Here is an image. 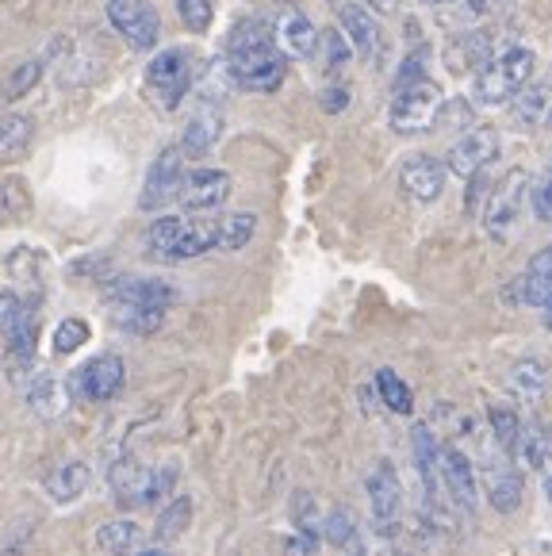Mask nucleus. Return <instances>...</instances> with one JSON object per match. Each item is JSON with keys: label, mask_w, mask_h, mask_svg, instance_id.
I'll list each match as a JSON object with an SVG mask.
<instances>
[{"label": "nucleus", "mask_w": 552, "mask_h": 556, "mask_svg": "<svg viewBox=\"0 0 552 556\" xmlns=\"http://www.w3.org/2000/svg\"><path fill=\"white\" fill-rule=\"evenodd\" d=\"M479 480H484L488 503L499 510V515H511V510L522 507V472H518V465H514V453H506L495 445V450L484 457Z\"/></svg>", "instance_id": "nucleus-9"}, {"label": "nucleus", "mask_w": 552, "mask_h": 556, "mask_svg": "<svg viewBox=\"0 0 552 556\" xmlns=\"http://www.w3.org/2000/svg\"><path fill=\"white\" fill-rule=\"evenodd\" d=\"M446 112H449V119H453V123H468V104H464V100H456V104H449Z\"/></svg>", "instance_id": "nucleus-45"}, {"label": "nucleus", "mask_w": 552, "mask_h": 556, "mask_svg": "<svg viewBox=\"0 0 552 556\" xmlns=\"http://www.w3.org/2000/svg\"><path fill=\"white\" fill-rule=\"evenodd\" d=\"M147 480L150 468H142L135 457H120L108 472V488H112L120 507H142L147 503Z\"/></svg>", "instance_id": "nucleus-20"}, {"label": "nucleus", "mask_w": 552, "mask_h": 556, "mask_svg": "<svg viewBox=\"0 0 552 556\" xmlns=\"http://www.w3.org/2000/svg\"><path fill=\"white\" fill-rule=\"evenodd\" d=\"M177 300V288L158 277H123L108 288V303H130V307H165Z\"/></svg>", "instance_id": "nucleus-17"}, {"label": "nucleus", "mask_w": 552, "mask_h": 556, "mask_svg": "<svg viewBox=\"0 0 552 556\" xmlns=\"http://www.w3.org/2000/svg\"><path fill=\"white\" fill-rule=\"evenodd\" d=\"M534 62L537 58L529 47H514V42L499 47L495 54L472 74L476 100L479 104H491V108L514 100L522 92V85H529V77H534Z\"/></svg>", "instance_id": "nucleus-1"}, {"label": "nucleus", "mask_w": 552, "mask_h": 556, "mask_svg": "<svg viewBox=\"0 0 552 556\" xmlns=\"http://www.w3.org/2000/svg\"><path fill=\"white\" fill-rule=\"evenodd\" d=\"M108 24L135 50H154L162 35V16L154 0H108Z\"/></svg>", "instance_id": "nucleus-7"}, {"label": "nucleus", "mask_w": 552, "mask_h": 556, "mask_svg": "<svg viewBox=\"0 0 552 556\" xmlns=\"http://www.w3.org/2000/svg\"><path fill=\"white\" fill-rule=\"evenodd\" d=\"M123 380H127V368H123V361L115 357V353H100V357H92L85 368H77V392L85 395L89 403H108L120 395Z\"/></svg>", "instance_id": "nucleus-13"}, {"label": "nucleus", "mask_w": 552, "mask_h": 556, "mask_svg": "<svg viewBox=\"0 0 552 556\" xmlns=\"http://www.w3.org/2000/svg\"><path fill=\"white\" fill-rule=\"evenodd\" d=\"M368 491V515H373V530L380 538H391L399 530V518H403V483L391 460H376V468L365 480Z\"/></svg>", "instance_id": "nucleus-5"}, {"label": "nucleus", "mask_w": 552, "mask_h": 556, "mask_svg": "<svg viewBox=\"0 0 552 556\" xmlns=\"http://www.w3.org/2000/svg\"><path fill=\"white\" fill-rule=\"evenodd\" d=\"M188 526H192V500H188V495H177V500L165 503L162 515H158V522H154L158 545H170V541L185 538Z\"/></svg>", "instance_id": "nucleus-28"}, {"label": "nucleus", "mask_w": 552, "mask_h": 556, "mask_svg": "<svg viewBox=\"0 0 552 556\" xmlns=\"http://www.w3.org/2000/svg\"><path fill=\"white\" fill-rule=\"evenodd\" d=\"M253 230H258V219H253L250 212L223 215L219 219V250H242V245L253 238Z\"/></svg>", "instance_id": "nucleus-36"}, {"label": "nucleus", "mask_w": 552, "mask_h": 556, "mask_svg": "<svg viewBox=\"0 0 552 556\" xmlns=\"http://www.w3.org/2000/svg\"><path fill=\"white\" fill-rule=\"evenodd\" d=\"M0 556H24V553H20L16 545H4V548H0Z\"/></svg>", "instance_id": "nucleus-50"}, {"label": "nucleus", "mask_w": 552, "mask_h": 556, "mask_svg": "<svg viewBox=\"0 0 552 556\" xmlns=\"http://www.w3.org/2000/svg\"><path fill=\"white\" fill-rule=\"evenodd\" d=\"M185 177H188L185 173V150L180 147L162 150V154L154 157V165H150L147 185H142V192H138V207H142V212H158V207L180 200Z\"/></svg>", "instance_id": "nucleus-8"}, {"label": "nucleus", "mask_w": 552, "mask_h": 556, "mask_svg": "<svg viewBox=\"0 0 552 556\" xmlns=\"http://www.w3.org/2000/svg\"><path fill=\"white\" fill-rule=\"evenodd\" d=\"M35 139V119L24 112L0 115V157H20Z\"/></svg>", "instance_id": "nucleus-29"}, {"label": "nucleus", "mask_w": 552, "mask_h": 556, "mask_svg": "<svg viewBox=\"0 0 552 556\" xmlns=\"http://www.w3.org/2000/svg\"><path fill=\"white\" fill-rule=\"evenodd\" d=\"M544 491H549V500H552V468H544Z\"/></svg>", "instance_id": "nucleus-49"}, {"label": "nucleus", "mask_w": 552, "mask_h": 556, "mask_svg": "<svg viewBox=\"0 0 552 556\" xmlns=\"http://www.w3.org/2000/svg\"><path fill=\"white\" fill-rule=\"evenodd\" d=\"M323 541L330 548H338L341 556H365V541H361L357 522H353V515L346 507H334L323 518Z\"/></svg>", "instance_id": "nucleus-25"}, {"label": "nucleus", "mask_w": 552, "mask_h": 556, "mask_svg": "<svg viewBox=\"0 0 552 556\" xmlns=\"http://www.w3.org/2000/svg\"><path fill=\"white\" fill-rule=\"evenodd\" d=\"M89 342V323L85 319H62L58 323V330H54V353H74V350H81V345Z\"/></svg>", "instance_id": "nucleus-38"}, {"label": "nucleus", "mask_w": 552, "mask_h": 556, "mask_svg": "<svg viewBox=\"0 0 552 556\" xmlns=\"http://www.w3.org/2000/svg\"><path fill=\"white\" fill-rule=\"evenodd\" d=\"M549 112H552V85H522V92L514 97V115H518L522 127H541L549 123Z\"/></svg>", "instance_id": "nucleus-27"}, {"label": "nucleus", "mask_w": 552, "mask_h": 556, "mask_svg": "<svg viewBox=\"0 0 552 556\" xmlns=\"http://www.w3.org/2000/svg\"><path fill=\"white\" fill-rule=\"evenodd\" d=\"M39 77H42V62H39V58H27L24 66H20L16 74L9 77V89H4V97H9V100L27 97V92L39 85Z\"/></svg>", "instance_id": "nucleus-39"}, {"label": "nucleus", "mask_w": 552, "mask_h": 556, "mask_svg": "<svg viewBox=\"0 0 552 556\" xmlns=\"http://www.w3.org/2000/svg\"><path fill=\"white\" fill-rule=\"evenodd\" d=\"M318 42H323V50H326V66H330V70H338V66H346V62H350L353 47H350L346 39H341V31H326Z\"/></svg>", "instance_id": "nucleus-42"}, {"label": "nucleus", "mask_w": 552, "mask_h": 556, "mask_svg": "<svg viewBox=\"0 0 552 556\" xmlns=\"http://www.w3.org/2000/svg\"><path fill=\"white\" fill-rule=\"evenodd\" d=\"M227 74H230V81L246 92H276L285 85L288 58L280 54L276 42L238 47V50H227Z\"/></svg>", "instance_id": "nucleus-3"}, {"label": "nucleus", "mask_w": 552, "mask_h": 556, "mask_svg": "<svg viewBox=\"0 0 552 556\" xmlns=\"http://www.w3.org/2000/svg\"><path fill=\"white\" fill-rule=\"evenodd\" d=\"M188 219H180V215H165V219H158L154 227L147 230V250L154 257H162V262H170L173 245H177L180 230H185Z\"/></svg>", "instance_id": "nucleus-34"}, {"label": "nucleus", "mask_w": 552, "mask_h": 556, "mask_svg": "<svg viewBox=\"0 0 552 556\" xmlns=\"http://www.w3.org/2000/svg\"><path fill=\"white\" fill-rule=\"evenodd\" d=\"M488 422H491V434H495V445H499V450L518 453L522 434H526V426H522L518 410H514V407H491Z\"/></svg>", "instance_id": "nucleus-33"}, {"label": "nucleus", "mask_w": 552, "mask_h": 556, "mask_svg": "<svg viewBox=\"0 0 552 556\" xmlns=\"http://www.w3.org/2000/svg\"><path fill=\"white\" fill-rule=\"evenodd\" d=\"M549 127H552V112H549Z\"/></svg>", "instance_id": "nucleus-52"}, {"label": "nucleus", "mask_w": 552, "mask_h": 556, "mask_svg": "<svg viewBox=\"0 0 552 556\" xmlns=\"http://www.w3.org/2000/svg\"><path fill=\"white\" fill-rule=\"evenodd\" d=\"M495 157H499V131L491 127V123H484V127H472L468 135H461V139L453 142L446 165L453 177L472 180L476 173L488 169Z\"/></svg>", "instance_id": "nucleus-10"}, {"label": "nucleus", "mask_w": 552, "mask_h": 556, "mask_svg": "<svg viewBox=\"0 0 552 556\" xmlns=\"http://www.w3.org/2000/svg\"><path fill=\"white\" fill-rule=\"evenodd\" d=\"M376 392H380L384 407L396 410V415H411L414 400H411V388L399 380V372H391V368H380L376 372Z\"/></svg>", "instance_id": "nucleus-35"}, {"label": "nucleus", "mask_w": 552, "mask_h": 556, "mask_svg": "<svg viewBox=\"0 0 552 556\" xmlns=\"http://www.w3.org/2000/svg\"><path fill=\"white\" fill-rule=\"evenodd\" d=\"M273 35H276V47H280V54L285 58H311L318 50V39H323L318 27L296 9H288L285 16L276 20Z\"/></svg>", "instance_id": "nucleus-18"}, {"label": "nucleus", "mask_w": 552, "mask_h": 556, "mask_svg": "<svg viewBox=\"0 0 552 556\" xmlns=\"http://www.w3.org/2000/svg\"><path fill=\"white\" fill-rule=\"evenodd\" d=\"M441 9V24L449 31H484L495 20H503L506 12L514 9V0H449V4H438Z\"/></svg>", "instance_id": "nucleus-14"}, {"label": "nucleus", "mask_w": 552, "mask_h": 556, "mask_svg": "<svg viewBox=\"0 0 552 556\" xmlns=\"http://www.w3.org/2000/svg\"><path fill=\"white\" fill-rule=\"evenodd\" d=\"M529 192V173L526 169H511L488 197V207H484V227L495 242H506L518 227L522 204H526Z\"/></svg>", "instance_id": "nucleus-6"}, {"label": "nucleus", "mask_w": 552, "mask_h": 556, "mask_svg": "<svg viewBox=\"0 0 552 556\" xmlns=\"http://www.w3.org/2000/svg\"><path fill=\"white\" fill-rule=\"evenodd\" d=\"M24 307H27V303L20 300L16 292H9V288H0V334H9V327L20 319V315H24Z\"/></svg>", "instance_id": "nucleus-43"}, {"label": "nucleus", "mask_w": 552, "mask_h": 556, "mask_svg": "<svg viewBox=\"0 0 552 556\" xmlns=\"http://www.w3.org/2000/svg\"><path fill=\"white\" fill-rule=\"evenodd\" d=\"M138 541H142V530L130 518H112V522H104L97 530V545L108 556H130L138 548Z\"/></svg>", "instance_id": "nucleus-30"}, {"label": "nucleus", "mask_w": 552, "mask_h": 556, "mask_svg": "<svg viewBox=\"0 0 552 556\" xmlns=\"http://www.w3.org/2000/svg\"><path fill=\"white\" fill-rule=\"evenodd\" d=\"M4 342H9V353H12L16 365H32L35 345H39V319L32 315V307H24V315L12 323L9 334H4Z\"/></svg>", "instance_id": "nucleus-31"}, {"label": "nucleus", "mask_w": 552, "mask_h": 556, "mask_svg": "<svg viewBox=\"0 0 552 556\" xmlns=\"http://www.w3.org/2000/svg\"><path fill=\"white\" fill-rule=\"evenodd\" d=\"M208 250H219V219H188L170 262H188V257H200Z\"/></svg>", "instance_id": "nucleus-23"}, {"label": "nucleus", "mask_w": 552, "mask_h": 556, "mask_svg": "<svg viewBox=\"0 0 552 556\" xmlns=\"http://www.w3.org/2000/svg\"><path fill=\"white\" fill-rule=\"evenodd\" d=\"M341 20V35L350 39L353 54H361L365 62H373V66H380V54H384V31L380 24L373 20V12L361 9V4H341L338 12Z\"/></svg>", "instance_id": "nucleus-15"}, {"label": "nucleus", "mask_w": 552, "mask_h": 556, "mask_svg": "<svg viewBox=\"0 0 552 556\" xmlns=\"http://www.w3.org/2000/svg\"><path fill=\"white\" fill-rule=\"evenodd\" d=\"M438 476H441V491H446V500L453 503V510L472 515V510L479 507V472L456 445H446V450H441Z\"/></svg>", "instance_id": "nucleus-11"}, {"label": "nucleus", "mask_w": 552, "mask_h": 556, "mask_svg": "<svg viewBox=\"0 0 552 556\" xmlns=\"http://www.w3.org/2000/svg\"><path fill=\"white\" fill-rule=\"evenodd\" d=\"M230 197V173L223 169H196L185 177V189H180V204L188 212H215Z\"/></svg>", "instance_id": "nucleus-16"}, {"label": "nucleus", "mask_w": 552, "mask_h": 556, "mask_svg": "<svg viewBox=\"0 0 552 556\" xmlns=\"http://www.w3.org/2000/svg\"><path fill=\"white\" fill-rule=\"evenodd\" d=\"M518 453H526V460L534 468H541L544 460H549V442H544V430H537V426H529L526 434H522V445Z\"/></svg>", "instance_id": "nucleus-41"}, {"label": "nucleus", "mask_w": 552, "mask_h": 556, "mask_svg": "<svg viewBox=\"0 0 552 556\" xmlns=\"http://www.w3.org/2000/svg\"><path fill=\"white\" fill-rule=\"evenodd\" d=\"M426 4H449V0H426Z\"/></svg>", "instance_id": "nucleus-51"}, {"label": "nucleus", "mask_w": 552, "mask_h": 556, "mask_svg": "<svg viewBox=\"0 0 552 556\" xmlns=\"http://www.w3.org/2000/svg\"><path fill=\"white\" fill-rule=\"evenodd\" d=\"M514 300L511 303H529V307H544L552 300V245L529 262V269L514 280Z\"/></svg>", "instance_id": "nucleus-19"}, {"label": "nucleus", "mask_w": 552, "mask_h": 556, "mask_svg": "<svg viewBox=\"0 0 552 556\" xmlns=\"http://www.w3.org/2000/svg\"><path fill=\"white\" fill-rule=\"evenodd\" d=\"M89 480H92L89 465H85V460H70V465H58L54 472L47 476V495L65 507V503H74L77 495L89 488Z\"/></svg>", "instance_id": "nucleus-26"}, {"label": "nucleus", "mask_w": 552, "mask_h": 556, "mask_svg": "<svg viewBox=\"0 0 552 556\" xmlns=\"http://www.w3.org/2000/svg\"><path fill=\"white\" fill-rule=\"evenodd\" d=\"M112 323L130 334H154L165 323V307H130V303H112Z\"/></svg>", "instance_id": "nucleus-32"}, {"label": "nucleus", "mask_w": 552, "mask_h": 556, "mask_svg": "<svg viewBox=\"0 0 552 556\" xmlns=\"http://www.w3.org/2000/svg\"><path fill=\"white\" fill-rule=\"evenodd\" d=\"M173 488H177V465L150 468V480H147V503H142V507H158V503H170Z\"/></svg>", "instance_id": "nucleus-37"}, {"label": "nucleus", "mask_w": 552, "mask_h": 556, "mask_svg": "<svg viewBox=\"0 0 552 556\" xmlns=\"http://www.w3.org/2000/svg\"><path fill=\"white\" fill-rule=\"evenodd\" d=\"M446 173H449V165H441L438 157L414 154V157H406L403 169H399V189H403V197L414 200V204H434V200L446 192Z\"/></svg>", "instance_id": "nucleus-12"}, {"label": "nucleus", "mask_w": 552, "mask_h": 556, "mask_svg": "<svg viewBox=\"0 0 552 556\" xmlns=\"http://www.w3.org/2000/svg\"><path fill=\"white\" fill-rule=\"evenodd\" d=\"M368 4H373V9L380 12V16H391V12L399 9V0H368Z\"/></svg>", "instance_id": "nucleus-46"}, {"label": "nucleus", "mask_w": 552, "mask_h": 556, "mask_svg": "<svg viewBox=\"0 0 552 556\" xmlns=\"http://www.w3.org/2000/svg\"><path fill=\"white\" fill-rule=\"evenodd\" d=\"M177 12H180V20H185L188 31H208V27H212V16H215L212 0H177Z\"/></svg>", "instance_id": "nucleus-40"}, {"label": "nucleus", "mask_w": 552, "mask_h": 556, "mask_svg": "<svg viewBox=\"0 0 552 556\" xmlns=\"http://www.w3.org/2000/svg\"><path fill=\"white\" fill-rule=\"evenodd\" d=\"M544 327H549V330H552V300H549V303H544Z\"/></svg>", "instance_id": "nucleus-48"}, {"label": "nucleus", "mask_w": 552, "mask_h": 556, "mask_svg": "<svg viewBox=\"0 0 552 556\" xmlns=\"http://www.w3.org/2000/svg\"><path fill=\"white\" fill-rule=\"evenodd\" d=\"M534 215L541 223H552V165H549V173L541 177V185L534 189Z\"/></svg>", "instance_id": "nucleus-44"}, {"label": "nucleus", "mask_w": 552, "mask_h": 556, "mask_svg": "<svg viewBox=\"0 0 552 556\" xmlns=\"http://www.w3.org/2000/svg\"><path fill=\"white\" fill-rule=\"evenodd\" d=\"M446 108L438 81L434 77H414V81L396 85V97L388 108V123L396 135H423L438 127V115Z\"/></svg>", "instance_id": "nucleus-2"}, {"label": "nucleus", "mask_w": 552, "mask_h": 556, "mask_svg": "<svg viewBox=\"0 0 552 556\" xmlns=\"http://www.w3.org/2000/svg\"><path fill=\"white\" fill-rule=\"evenodd\" d=\"M506 388H511L514 400L522 403H537L544 392H549V368L534 357H522L514 361V368L506 372Z\"/></svg>", "instance_id": "nucleus-24"}, {"label": "nucleus", "mask_w": 552, "mask_h": 556, "mask_svg": "<svg viewBox=\"0 0 552 556\" xmlns=\"http://www.w3.org/2000/svg\"><path fill=\"white\" fill-rule=\"evenodd\" d=\"M219 135H223L219 108H200V112L188 119L180 150H185V157H208L215 150V142H219Z\"/></svg>", "instance_id": "nucleus-21"}, {"label": "nucleus", "mask_w": 552, "mask_h": 556, "mask_svg": "<svg viewBox=\"0 0 552 556\" xmlns=\"http://www.w3.org/2000/svg\"><path fill=\"white\" fill-rule=\"evenodd\" d=\"M188 85H192V54L185 47L162 50L147 66V92L162 112H173L185 100Z\"/></svg>", "instance_id": "nucleus-4"}, {"label": "nucleus", "mask_w": 552, "mask_h": 556, "mask_svg": "<svg viewBox=\"0 0 552 556\" xmlns=\"http://www.w3.org/2000/svg\"><path fill=\"white\" fill-rule=\"evenodd\" d=\"M135 556H173L170 548H162V545H154V548H142V553H135Z\"/></svg>", "instance_id": "nucleus-47"}, {"label": "nucleus", "mask_w": 552, "mask_h": 556, "mask_svg": "<svg viewBox=\"0 0 552 556\" xmlns=\"http://www.w3.org/2000/svg\"><path fill=\"white\" fill-rule=\"evenodd\" d=\"M27 407L39 418H62L70 410V392H65V384L54 372H39L27 384Z\"/></svg>", "instance_id": "nucleus-22"}]
</instances>
